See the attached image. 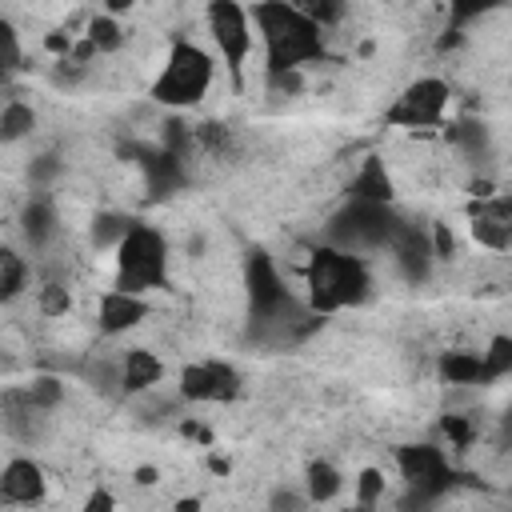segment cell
<instances>
[{
	"mask_svg": "<svg viewBox=\"0 0 512 512\" xmlns=\"http://www.w3.org/2000/svg\"><path fill=\"white\" fill-rule=\"evenodd\" d=\"M252 20H256V40L264 44V64L272 80L324 60V28L296 0H260Z\"/></svg>",
	"mask_w": 512,
	"mask_h": 512,
	"instance_id": "obj_1",
	"label": "cell"
},
{
	"mask_svg": "<svg viewBox=\"0 0 512 512\" xmlns=\"http://www.w3.org/2000/svg\"><path fill=\"white\" fill-rule=\"evenodd\" d=\"M304 284H308V304L324 316V312H340V308L364 304L368 292H372V272H368L360 252L324 244V248H316L308 256Z\"/></svg>",
	"mask_w": 512,
	"mask_h": 512,
	"instance_id": "obj_2",
	"label": "cell"
},
{
	"mask_svg": "<svg viewBox=\"0 0 512 512\" xmlns=\"http://www.w3.org/2000/svg\"><path fill=\"white\" fill-rule=\"evenodd\" d=\"M212 76H216L212 56L192 40H176L168 48V60H164L156 84H152V96L164 108H192L208 96Z\"/></svg>",
	"mask_w": 512,
	"mask_h": 512,
	"instance_id": "obj_3",
	"label": "cell"
},
{
	"mask_svg": "<svg viewBox=\"0 0 512 512\" xmlns=\"http://www.w3.org/2000/svg\"><path fill=\"white\" fill-rule=\"evenodd\" d=\"M396 224H400V216H396L388 204H376V200H352V196H348L344 208L332 212V220H328V244L368 256V252L388 248Z\"/></svg>",
	"mask_w": 512,
	"mask_h": 512,
	"instance_id": "obj_4",
	"label": "cell"
},
{
	"mask_svg": "<svg viewBox=\"0 0 512 512\" xmlns=\"http://www.w3.org/2000/svg\"><path fill=\"white\" fill-rule=\"evenodd\" d=\"M164 280H168V244L156 228L136 224L116 248V288L144 296L152 288H164Z\"/></svg>",
	"mask_w": 512,
	"mask_h": 512,
	"instance_id": "obj_5",
	"label": "cell"
},
{
	"mask_svg": "<svg viewBox=\"0 0 512 512\" xmlns=\"http://www.w3.org/2000/svg\"><path fill=\"white\" fill-rule=\"evenodd\" d=\"M204 24H208V36H212L216 52L224 56L228 72L240 76L248 56H252V48H256V20H252V12L240 0H208Z\"/></svg>",
	"mask_w": 512,
	"mask_h": 512,
	"instance_id": "obj_6",
	"label": "cell"
},
{
	"mask_svg": "<svg viewBox=\"0 0 512 512\" xmlns=\"http://www.w3.org/2000/svg\"><path fill=\"white\" fill-rule=\"evenodd\" d=\"M396 468H400V480L416 492L420 504L444 496L448 484H452L448 456L436 444H404V448H396Z\"/></svg>",
	"mask_w": 512,
	"mask_h": 512,
	"instance_id": "obj_7",
	"label": "cell"
},
{
	"mask_svg": "<svg viewBox=\"0 0 512 512\" xmlns=\"http://www.w3.org/2000/svg\"><path fill=\"white\" fill-rule=\"evenodd\" d=\"M448 112V84L436 80V76H420L412 80L396 104L388 108V124H400V128H436Z\"/></svg>",
	"mask_w": 512,
	"mask_h": 512,
	"instance_id": "obj_8",
	"label": "cell"
},
{
	"mask_svg": "<svg viewBox=\"0 0 512 512\" xmlns=\"http://www.w3.org/2000/svg\"><path fill=\"white\" fill-rule=\"evenodd\" d=\"M180 392L192 404H224L240 392V372L224 360H196L180 372Z\"/></svg>",
	"mask_w": 512,
	"mask_h": 512,
	"instance_id": "obj_9",
	"label": "cell"
},
{
	"mask_svg": "<svg viewBox=\"0 0 512 512\" xmlns=\"http://www.w3.org/2000/svg\"><path fill=\"white\" fill-rule=\"evenodd\" d=\"M384 252L392 256V264L400 268V276H404V280L420 284V280L432 272V264H436L432 228H420V224H408V220H400Z\"/></svg>",
	"mask_w": 512,
	"mask_h": 512,
	"instance_id": "obj_10",
	"label": "cell"
},
{
	"mask_svg": "<svg viewBox=\"0 0 512 512\" xmlns=\"http://www.w3.org/2000/svg\"><path fill=\"white\" fill-rule=\"evenodd\" d=\"M244 292H248L252 316H264V312L280 308L292 296L288 284H284V276H280V268H276V260L268 252H252L244 260Z\"/></svg>",
	"mask_w": 512,
	"mask_h": 512,
	"instance_id": "obj_11",
	"label": "cell"
},
{
	"mask_svg": "<svg viewBox=\"0 0 512 512\" xmlns=\"http://www.w3.org/2000/svg\"><path fill=\"white\" fill-rule=\"evenodd\" d=\"M148 316V300L140 292H124V288H108L100 292V304H96V328L104 336H124L132 332L140 320Z\"/></svg>",
	"mask_w": 512,
	"mask_h": 512,
	"instance_id": "obj_12",
	"label": "cell"
},
{
	"mask_svg": "<svg viewBox=\"0 0 512 512\" xmlns=\"http://www.w3.org/2000/svg\"><path fill=\"white\" fill-rule=\"evenodd\" d=\"M136 156H140L144 188H148L152 200H164V196H172L176 188H184V164H180L176 152H168V148H144V152H136Z\"/></svg>",
	"mask_w": 512,
	"mask_h": 512,
	"instance_id": "obj_13",
	"label": "cell"
},
{
	"mask_svg": "<svg viewBox=\"0 0 512 512\" xmlns=\"http://www.w3.org/2000/svg\"><path fill=\"white\" fill-rule=\"evenodd\" d=\"M44 496V472L28 456H12L0 472V500L12 504H36Z\"/></svg>",
	"mask_w": 512,
	"mask_h": 512,
	"instance_id": "obj_14",
	"label": "cell"
},
{
	"mask_svg": "<svg viewBox=\"0 0 512 512\" xmlns=\"http://www.w3.org/2000/svg\"><path fill=\"white\" fill-rule=\"evenodd\" d=\"M160 380H164V364H160L156 352H148V348H128V352H120V392L144 396V392H152Z\"/></svg>",
	"mask_w": 512,
	"mask_h": 512,
	"instance_id": "obj_15",
	"label": "cell"
},
{
	"mask_svg": "<svg viewBox=\"0 0 512 512\" xmlns=\"http://www.w3.org/2000/svg\"><path fill=\"white\" fill-rule=\"evenodd\" d=\"M20 232H24L28 248H44V244H52L56 232H60L56 204H52L48 196H32V200L24 204V212H20Z\"/></svg>",
	"mask_w": 512,
	"mask_h": 512,
	"instance_id": "obj_16",
	"label": "cell"
},
{
	"mask_svg": "<svg viewBox=\"0 0 512 512\" xmlns=\"http://www.w3.org/2000/svg\"><path fill=\"white\" fill-rule=\"evenodd\" d=\"M348 196H352V200H376V204H388V200H392V176H388L384 160H376V156L360 160V168H356L352 180H348Z\"/></svg>",
	"mask_w": 512,
	"mask_h": 512,
	"instance_id": "obj_17",
	"label": "cell"
},
{
	"mask_svg": "<svg viewBox=\"0 0 512 512\" xmlns=\"http://www.w3.org/2000/svg\"><path fill=\"white\" fill-rule=\"evenodd\" d=\"M440 372L448 384H488L484 376V356L480 352H444Z\"/></svg>",
	"mask_w": 512,
	"mask_h": 512,
	"instance_id": "obj_18",
	"label": "cell"
},
{
	"mask_svg": "<svg viewBox=\"0 0 512 512\" xmlns=\"http://www.w3.org/2000/svg\"><path fill=\"white\" fill-rule=\"evenodd\" d=\"M304 476H308V480H304V492H308L312 504H324V500H332V496L344 488V476H340L336 464H328V460H312Z\"/></svg>",
	"mask_w": 512,
	"mask_h": 512,
	"instance_id": "obj_19",
	"label": "cell"
},
{
	"mask_svg": "<svg viewBox=\"0 0 512 512\" xmlns=\"http://www.w3.org/2000/svg\"><path fill=\"white\" fill-rule=\"evenodd\" d=\"M32 128H36V112H32V104H24V100H8L4 112H0V140H4V144H16V140L32 136Z\"/></svg>",
	"mask_w": 512,
	"mask_h": 512,
	"instance_id": "obj_20",
	"label": "cell"
},
{
	"mask_svg": "<svg viewBox=\"0 0 512 512\" xmlns=\"http://www.w3.org/2000/svg\"><path fill=\"white\" fill-rule=\"evenodd\" d=\"M136 228V220L132 216H124V212H100L96 220H92V244L96 248H120V240L128 236Z\"/></svg>",
	"mask_w": 512,
	"mask_h": 512,
	"instance_id": "obj_21",
	"label": "cell"
},
{
	"mask_svg": "<svg viewBox=\"0 0 512 512\" xmlns=\"http://www.w3.org/2000/svg\"><path fill=\"white\" fill-rule=\"evenodd\" d=\"M24 288H28V264H24V256L16 248H4L0 252V296L16 300Z\"/></svg>",
	"mask_w": 512,
	"mask_h": 512,
	"instance_id": "obj_22",
	"label": "cell"
},
{
	"mask_svg": "<svg viewBox=\"0 0 512 512\" xmlns=\"http://www.w3.org/2000/svg\"><path fill=\"white\" fill-rule=\"evenodd\" d=\"M480 356H484V376H488V384L512 376V336H492Z\"/></svg>",
	"mask_w": 512,
	"mask_h": 512,
	"instance_id": "obj_23",
	"label": "cell"
},
{
	"mask_svg": "<svg viewBox=\"0 0 512 512\" xmlns=\"http://www.w3.org/2000/svg\"><path fill=\"white\" fill-rule=\"evenodd\" d=\"M84 36L96 44V52H116V48L124 44V32H120V24H116V16H112V12H100V16H92Z\"/></svg>",
	"mask_w": 512,
	"mask_h": 512,
	"instance_id": "obj_24",
	"label": "cell"
},
{
	"mask_svg": "<svg viewBox=\"0 0 512 512\" xmlns=\"http://www.w3.org/2000/svg\"><path fill=\"white\" fill-rule=\"evenodd\" d=\"M24 392H28V400H32L36 408L52 412V408L64 400V380H60V376H52V372H44V376H32Z\"/></svg>",
	"mask_w": 512,
	"mask_h": 512,
	"instance_id": "obj_25",
	"label": "cell"
},
{
	"mask_svg": "<svg viewBox=\"0 0 512 512\" xmlns=\"http://www.w3.org/2000/svg\"><path fill=\"white\" fill-rule=\"evenodd\" d=\"M320 28H336L348 16V0H296Z\"/></svg>",
	"mask_w": 512,
	"mask_h": 512,
	"instance_id": "obj_26",
	"label": "cell"
},
{
	"mask_svg": "<svg viewBox=\"0 0 512 512\" xmlns=\"http://www.w3.org/2000/svg\"><path fill=\"white\" fill-rule=\"evenodd\" d=\"M440 432L448 436V444H452L456 452L472 448V440H476V428H472V420H468V416H460V412H448V416L440 420Z\"/></svg>",
	"mask_w": 512,
	"mask_h": 512,
	"instance_id": "obj_27",
	"label": "cell"
},
{
	"mask_svg": "<svg viewBox=\"0 0 512 512\" xmlns=\"http://www.w3.org/2000/svg\"><path fill=\"white\" fill-rule=\"evenodd\" d=\"M496 4H500V0H448V20L460 28V24H468V20L488 16Z\"/></svg>",
	"mask_w": 512,
	"mask_h": 512,
	"instance_id": "obj_28",
	"label": "cell"
},
{
	"mask_svg": "<svg viewBox=\"0 0 512 512\" xmlns=\"http://www.w3.org/2000/svg\"><path fill=\"white\" fill-rule=\"evenodd\" d=\"M384 496V472L380 468H364L356 480V504H376Z\"/></svg>",
	"mask_w": 512,
	"mask_h": 512,
	"instance_id": "obj_29",
	"label": "cell"
},
{
	"mask_svg": "<svg viewBox=\"0 0 512 512\" xmlns=\"http://www.w3.org/2000/svg\"><path fill=\"white\" fill-rule=\"evenodd\" d=\"M64 308H68V288L56 284V280L44 284V288H40V312H44V316H60Z\"/></svg>",
	"mask_w": 512,
	"mask_h": 512,
	"instance_id": "obj_30",
	"label": "cell"
},
{
	"mask_svg": "<svg viewBox=\"0 0 512 512\" xmlns=\"http://www.w3.org/2000/svg\"><path fill=\"white\" fill-rule=\"evenodd\" d=\"M56 168H60V164H56V156H36V160L28 164V180H32L36 188H44V184L56 176Z\"/></svg>",
	"mask_w": 512,
	"mask_h": 512,
	"instance_id": "obj_31",
	"label": "cell"
},
{
	"mask_svg": "<svg viewBox=\"0 0 512 512\" xmlns=\"http://www.w3.org/2000/svg\"><path fill=\"white\" fill-rule=\"evenodd\" d=\"M0 36H4V72H16V68H20V40H16V28L4 24Z\"/></svg>",
	"mask_w": 512,
	"mask_h": 512,
	"instance_id": "obj_32",
	"label": "cell"
},
{
	"mask_svg": "<svg viewBox=\"0 0 512 512\" xmlns=\"http://www.w3.org/2000/svg\"><path fill=\"white\" fill-rule=\"evenodd\" d=\"M300 504H312V500H308V492L300 496V492H288V488H280V492L272 496V508H300Z\"/></svg>",
	"mask_w": 512,
	"mask_h": 512,
	"instance_id": "obj_33",
	"label": "cell"
},
{
	"mask_svg": "<svg viewBox=\"0 0 512 512\" xmlns=\"http://www.w3.org/2000/svg\"><path fill=\"white\" fill-rule=\"evenodd\" d=\"M128 8H136V0H104V12H112V16H120Z\"/></svg>",
	"mask_w": 512,
	"mask_h": 512,
	"instance_id": "obj_34",
	"label": "cell"
},
{
	"mask_svg": "<svg viewBox=\"0 0 512 512\" xmlns=\"http://www.w3.org/2000/svg\"><path fill=\"white\" fill-rule=\"evenodd\" d=\"M136 484H156V468H136Z\"/></svg>",
	"mask_w": 512,
	"mask_h": 512,
	"instance_id": "obj_35",
	"label": "cell"
},
{
	"mask_svg": "<svg viewBox=\"0 0 512 512\" xmlns=\"http://www.w3.org/2000/svg\"><path fill=\"white\" fill-rule=\"evenodd\" d=\"M88 508H112V496H104V492H96V496L88 500Z\"/></svg>",
	"mask_w": 512,
	"mask_h": 512,
	"instance_id": "obj_36",
	"label": "cell"
}]
</instances>
